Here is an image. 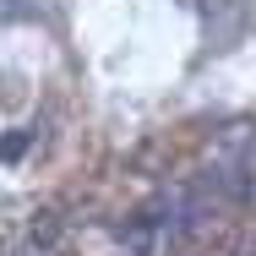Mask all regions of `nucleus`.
I'll list each match as a JSON object with an SVG mask.
<instances>
[{"mask_svg":"<svg viewBox=\"0 0 256 256\" xmlns=\"http://www.w3.org/2000/svg\"><path fill=\"white\" fill-rule=\"evenodd\" d=\"M196 11H202L207 50H234L240 33H246V22H251L246 0H196Z\"/></svg>","mask_w":256,"mask_h":256,"instance_id":"nucleus-2","label":"nucleus"},{"mask_svg":"<svg viewBox=\"0 0 256 256\" xmlns=\"http://www.w3.org/2000/svg\"><path fill=\"white\" fill-rule=\"evenodd\" d=\"M186 246V224H180V191H158L153 202H142L120 224V251L126 256H174Z\"/></svg>","mask_w":256,"mask_h":256,"instance_id":"nucleus-1","label":"nucleus"},{"mask_svg":"<svg viewBox=\"0 0 256 256\" xmlns=\"http://www.w3.org/2000/svg\"><path fill=\"white\" fill-rule=\"evenodd\" d=\"M38 6L33 0H0V28H16V22H33Z\"/></svg>","mask_w":256,"mask_h":256,"instance_id":"nucleus-3","label":"nucleus"},{"mask_svg":"<svg viewBox=\"0 0 256 256\" xmlns=\"http://www.w3.org/2000/svg\"><path fill=\"white\" fill-rule=\"evenodd\" d=\"M33 136H38V131H6V136H0V158H6V164H16V158L33 148Z\"/></svg>","mask_w":256,"mask_h":256,"instance_id":"nucleus-4","label":"nucleus"}]
</instances>
